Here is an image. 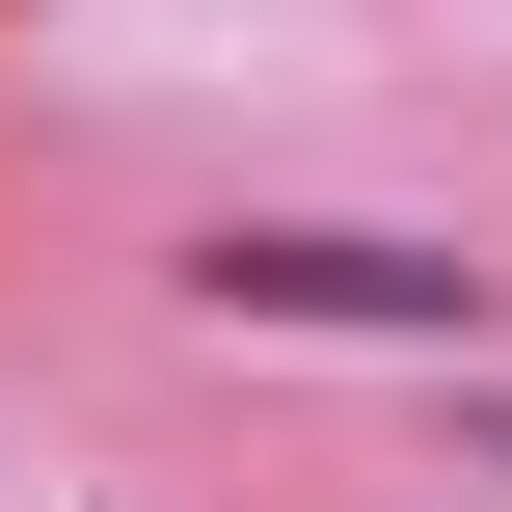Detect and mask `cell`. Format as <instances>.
I'll return each instance as SVG.
<instances>
[{"label":"cell","mask_w":512,"mask_h":512,"mask_svg":"<svg viewBox=\"0 0 512 512\" xmlns=\"http://www.w3.org/2000/svg\"><path fill=\"white\" fill-rule=\"evenodd\" d=\"M162 297L189 324H297V351H512V270L459 243H378V216H216V243H162Z\"/></svg>","instance_id":"cell-1"},{"label":"cell","mask_w":512,"mask_h":512,"mask_svg":"<svg viewBox=\"0 0 512 512\" xmlns=\"http://www.w3.org/2000/svg\"><path fill=\"white\" fill-rule=\"evenodd\" d=\"M432 405H459V486H512V351H459Z\"/></svg>","instance_id":"cell-2"}]
</instances>
